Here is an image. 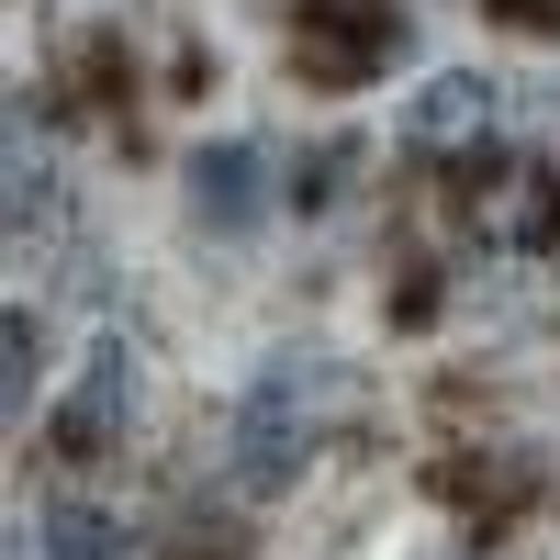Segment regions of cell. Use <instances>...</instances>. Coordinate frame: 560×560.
Returning <instances> with one entry per match:
<instances>
[{
    "label": "cell",
    "instance_id": "2",
    "mask_svg": "<svg viewBox=\"0 0 560 560\" xmlns=\"http://www.w3.org/2000/svg\"><path fill=\"white\" fill-rule=\"evenodd\" d=\"M393 45H404V12H393V0H303V12H292V68L325 79V90L382 79Z\"/></svg>",
    "mask_w": 560,
    "mask_h": 560
},
{
    "label": "cell",
    "instance_id": "6",
    "mask_svg": "<svg viewBox=\"0 0 560 560\" xmlns=\"http://www.w3.org/2000/svg\"><path fill=\"white\" fill-rule=\"evenodd\" d=\"M34 538H45V560H135V538H124V516H102V504H79V493H57L34 516Z\"/></svg>",
    "mask_w": 560,
    "mask_h": 560
},
{
    "label": "cell",
    "instance_id": "4",
    "mask_svg": "<svg viewBox=\"0 0 560 560\" xmlns=\"http://www.w3.org/2000/svg\"><path fill=\"white\" fill-rule=\"evenodd\" d=\"M493 135V79H427L404 102V147L415 158H448V147H482Z\"/></svg>",
    "mask_w": 560,
    "mask_h": 560
},
{
    "label": "cell",
    "instance_id": "7",
    "mask_svg": "<svg viewBox=\"0 0 560 560\" xmlns=\"http://www.w3.org/2000/svg\"><path fill=\"white\" fill-rule=\"evenodd\" d=\"M538 224H549V179L504 168V191H482V236H538Z\"/></svg>",
    "mask_w": 560,
    "mask_h": 560
},
{
    "label": "cell",
    "instance_id": "8",
    "mask_svg": "<svg viewBox=\"0 0 560 560\" xmlns=\"http://www.w3.org/2000/svg\"><path fill=\"white\" fill-rule=\"evenodd\" d=\"M0 359H12V370H0V393H12V415H23V404H34V382H45V337H34V314L0 325Z\"/></svg>",
    "mask_w": 560,
    "mask_h": 560
},
{
    "label": "cell",
    "instance_id": "3",
    "mask_svg": "<svg viewBox=\"0 0 560 560\" xmlns=\"http://www.w3.org/2000/svg\"><path fill=\"white\" fill-rule=\"evenodd\" d=\"M269 147H202L191 158V224L202 236H258L269 224Z\"/></svg>",
    "mask_w": 560,
    "mask_h": 560
},
{
    "label": "cell",
    "instance_id": "1",
    "mask_svg": "<svg viewBox=\"0 0 560 560\" xmlns=\"http://www.w3.org/2000/svg\"><path fill=\"white\" fill-rule=\"evenodd\" d=\"M325 415H337V370H325L314 348H280L258 382H247V404H236V482L247 493H280L314 459Z\"/></svg>",
    "mask_w": 560,
    "mask_h": 560
},
{
    "label": "cell",
    "instance_id": "5",
    "mask_svg": "<svg viewBox=\"0 0 560 560\" xmlns=\"http://www.w3.org/2000/svg\"><path fill=\"white\" fill-rule=\"evenodd\" d=\"M124 427H135V359L102 348V359H90V382H79V404L57 415V448H68V459H102V438H124Z\"/></svg>",
    "mask_w": 560,
    "mask_h": 560
}]
</instances>
